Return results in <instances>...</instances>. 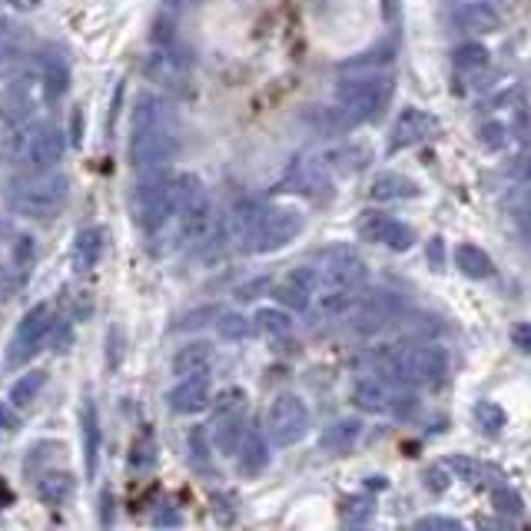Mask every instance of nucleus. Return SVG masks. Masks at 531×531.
Returning a JSON list of instances; mask_svg holds the SVG:
<instances>
[{"instance_id": "nucleus-1", "label": "nucleus", "mask_w": 531, "mask_h": 531, "mask_svg": "<svg viewBox=\"0 0 531 531\" xmlns=\"http://www.w3.org/2000/svg\"><path fill=\"white\" fill-rule=\"evenodd\" d=\"M176 153L173 107L160 93L143 90L130 113V163L137 173L163 170Z\"/></svg>"}, {"instance_id": "nucleus-2", "label": "nucleus", "mask_w": 531, "mask_h": 531, "mask_svg": "<svg viewBox=\"0 0 531 531\" xmlns=\"http://www.w3.org/2000/svg\"><path fill=\"white\" fill-rule=\"evenodd\" d=\"M395 80L382 70H369V74H352L336 87V107L329 110V127L332 130H352L362 123L376 120L382 107L392 97Z\"/></svg>"}, {"instance_id": "nucleus-3", "label": "nucleus", "mask_w": 531, "mask_h": 531, "mask_svg": "<svg viewBox=\"0 0 531 531\" xmlns=\"http://www.w3.org/2000/svg\"><path fill=\"white\" fill-rule=\"evenodd\" d=\"M379 369L395 385L409 389H435L449 376V352L435 342H405V346L385 349L379 356Z\"/></svg>"}, {"instance_id": "nucleus-4", "label": "nucleus", "mask_w": 531, "mask_h": 531, "mask_svg": "<svg viewBox=\"0 0 531 531\" xmlns=\"http://www.w3.org/2000/svg\"><path fill=\"white\" fill-rule=\"evenodd\" d=\"M475 137L485 150L505 153L522 150L528 143V107L522 90L498 93L495 100L485 103V113L475 127Z\"/></svg>"}, {"instance_id": "nucleus-5", "label": "nucleus", "mask_w": 531, "mask_h": 531, "mask_svg": "<svg viewBox=\"0 0 531 531\" xmlns=\"http://www.w3.org/2000/svg\"><path fill=\"white\" fill-rule=\"evenodd\" d=\"M67 196L70 180L64 173H27V180L14 183V190L7 193V210L27 220H50L67 206Z\"/></svg>"}, {"instance_id": "nucleus-6", "label": "nucleus", "mask_w": 531, "mask_h": 531, "mask_svg": "<svg viewBox=\"0 0 531 531\" xmlns=\"http://www.w3.org/2000/svg\"><path fill=\"white\" fill-rule=\"evenodd\" d=\"M64 160V133L54 123H27L10 143V163L24 173H44Z\"/></svg>"}, {"instance_id": "nucleus-7", "label": "nucleus", "mask_w": 531, "mask_h": 531, "mask_svg": "<svg viewBox=\"0 0 531 531\" xmlns=\"http://www.w3.org/2000/svg\"><path fill=\"white\" fill-rule=\"evenodd\" d=\"M143 74L166 90H186V83H190L193 60L186 50H180V44H176V37L166 30V24H156L153 50H150V57L143 60Z\"/></svg>"}, {"instance_id": "nucleus-8", "label": "nucleus", "mask_w": 531, "mask_h": 531, "mask_svg": "<svg viewBox=\"0 0 531 531\" xmlns=\"http://www.w3.org/2000/svg\"><path fill=\"white\" fill-rule=\"evenodd\" d=\"M303 233V213L299 210H289V206H273V210H263L256 216L253 229H249V236L243 239V253H276V249L289 246L293 239Z\"/></svg>"}, {"instance_id": "nucleus-9", "label": "nucleus", "mask_w": 531, "mask_h": 531, "mask_svg": "<svg viewBox=\"0 0 531 531\" xmlns=\"http://www.w3.org/2000/svg\"><path fill=\"white\" fill-rule=\"evenodd\" d=\"M306 432H309L306 402L293 392L276 395L273 405H269V412H266V435L269 439H273L276 445H283V449H289V445L303 442Z\"/></svg>"}, {"instance_id": "nucleus-10", "label": "nucleus", "mask_w": 531, "mask_h": 531, "mask_svg": "<svg viewBox=\"0 0 531 531\" xmlns=\"http://www.w3.org/2000/svg\"><path fill=\"white\" fill-rule=\"evenodd\" d=\"M352 405L369 415H395V419H405V415L415 412L412 395L395 392L392 385L379 376H362L352 382Z\"/></svg>"}, {"instance_id": "nucleus-11", "label": "nucleus", "mask_w": 531, "mask_h": 531, "mask_svg": "<svg viewBox=\"0 0 531 531\" xmlns=\"http://www.w3.org/2000/svg\"><path fill=\"white\" fill-rule=\"evenodd\" d=\"M316 276L322 286L339 289H362L369 279V266L352 246H329L316 259Z\"/></svg>"}, {"instance_id": "nucleus-12", "label": "nucleus", "mask_w": 531, "mask_h": 531, "mask_svg": "<svg viewBox=\"0 0 531 531\" xmlns=\"http://www.w3.org/2000/svg\"><path fill=\"white\" fill-rule=\"evenodd\" d=\"M50 329H54V319H50V309L47 306H34L24 312V319L17 322L14 336L7 342V366L17 369L30 362L40 352V346L50 339Z\"/></svg>"}, {"instance_id": "nucleus-13", "label": "nucleus", "mask_w": 531, "mask_h": 531, "mask_svg": "<svg viewBox=\"0 0 531 531\" xmlns=\"http://www.w3.org/2000/svg\"><path fill=\"white\" fill-rule=\"evenodd\" d=\"M359 236L366 239V243L392 249V253H409L415 243L412 226H405L402 220H395V216L379 213V210H366L359 216Z\"/></svg>"}, {"instance_id": "nucleus-14", "label": "nucleus", "mask_w": 531, "mask_h": 531, "mask_svg": "<svg viewBox=\"0 0 531 531\" xmlns=\"http://www.w3.org/2000/svg\"><path fill=\"white\" fill-rule=\"evenodd\" d=\"M216 229V216H213V203L210 196L200 193L196 200H190L176 213V243L183 249H200L206 246V239L213 236Z\"/></svg>"}, {"instance_id": "nucleus-15", "label": "nucleus", "mask_w": 531, "mask_h": 531, "mask_svg": "<svg viewBox=\"0 0 531 531\" xmlns=\"http://www.w3.org/2000/svg\"><path fill=\"white\" fill-rule=\"evenodd\" d=\"M435 133H439V117H435V113L419 110V107H405L389 130V153L409 150L415 143L435 137Z\"/></svg>"}, {"instance_id": "nucleus-16", "label": "nucleus", "mask_w": 531, "mask_h": 531, "mask_svg": "<svg viewBox=\"0 0 531 531\" xmlns=\"http://www.w3.org/2000/svg\"><path fill=\"white\" fill-rule=\"evenodd\" d=\"M449 24L465 30V34H498L502 30V14L498 4H485V0H462V4H445Z\"/></svg>"}, {"instance_id": "nucleus-17", "label": "nucleus", "mask_w": 531, "mask_h": 531, "mask_svg": "<svg viewBox=\"0 0 531 531\" xmlns=\"http://www.w3.org/2000/svg\"><path fill=\"white\" fill-rule=\"evenodd\" d=\"M210 402H213L210 372H203V376H186V379L176 382L170 392H166V405H170L173 415H196V412H203Z\"/></svg>"}, {"instance_id": "nucleus-18", "label": "nucleus", "mask_w": 531, "mask_h": 531, "mask_svg": "<svg viewBox=\"0 0 531 531\" xmlns=\"http://www.w3.org/2000/svg\"><path fill=\"white\" fill-rule=\"evenodd\" d=\"M316 286H319L316 269L299 266V269H293V273H286V279L276 286L273 296L279 299V306H286L293 312H306L309 303H312V293H316Z\"/></svg>"}, {"instance_id": "nucleus-19", "label": "nucleus", "mask_w": 531, "mask_h": 531, "mask_svg": "<svg viewBox=\"0 0 531 531\" xmlns=\"http://www.w3.org/2000/svg\"><path fill=\"white\" fill-rule=\"evenodd\" d=\"M359 306V289H339V286H322L319 293H312V316L322 322L332 319H346L349 312H356Z\"/></svg>"}, {"instance_id": "nucleus-20", "label": "nucleus", "mask_w": 531, "mask_h": 531, "mask_svg": "<svg viewBox=\"0 0 531 531\" xmlns=\"http://www.w3.org/2000/svg\"><path fill=\"white\" fill-rule=\"evenodd\" d=\"M213 346L206 339H193L186 342V346L176 349L173 356V376L176 379H186V376H203V372H210L213 366Z\"/></svg>"}, {"instance_id": "nucleus-21", "label": "nucleus", "mask_w": 531, "mask_h": 531, "mask_svg": "<svg viewBox=\"0 0 531 531\" xmlns=\"http://www.w3.org/2000/svg\"><path fill=\"white\" fill-rule=\"evenodd\" d=\"M236 462H239V472L249 475V478H256L259 472H266V465H269V442H266V435L259 432V429H246L243 432V442H239V449H236Z\"/></svg>"}, {"instance_id": "nucleus-22", "label": "nucleus", "mask_w": 531, "mask_h": 531, "mask_svg": "<svg viewBox=\"0 0 531 531\" xmlns=\"http://www.w3.org/2000/svg\"><path fill=\"white\" fill-rule=\"evenodd\" d=\"M369 196H372L376 203L415 200V196H419V183L409 180V176H402V173H379V176H372Z\"/></svg>"}, {"instance_id": "nucleus-23", "label": "nucleus", "mask_w": 531, "mask_h": 531, "mask_svg": "<svg viewBox=\"0 0 531 531\" xmlns=\"http://www.w3.org/2000/svg\"><path fill=\"white\" fill-rule=\"evenodd\" d=\"M40 93H44V100L47 103H57L64 93L70 90V67H67V60L64 57H44L40 60Z\"/></svg>"}, {"instance_id": "nucleus-24", "label": "nucleus", "mask_w": 531, "mask_h": 531, "mask_svg": "<svg viewBox=\"0 0 531 531\" xmlns=\"http://www.w3.org/2000/svg\"><path fill=\"white\" fill-rule=\"evenodd\" d=\"M103 256V233L97 226L80 229L74 236V249H70V263H74L77 273H90L93 266L100 263Z\"/></svg>"}, {"instance_id": "nucleus-25", "label": "nucleus", "mask_w": 531, "mask_h": 531, "mask_svg": "<svg viewBox=\"0 0 531 531\" xmlns=\"http://www.w3.org/2000/svg\"><path fill=\"white\" fill-rule=\"evenodd\" d=\"M80 429H83V458H87V478H97V458H100V415L97 405L83 399L80 409Z\"/></svg>"}, {"instance_id": "nucleus-26", "label": "nucleus", "mask_w": 531, "mask_h": 531, "mask_svg": "<svg viewBox=\"0 0 531 531\" xmlns=\"http://www.w3.org/2000/svg\"><path fill=\"white\" fill-rule=\"evenodd\" d=\"M455 266H458V273L468 276V279H492L495 276V263H492V256L485 253L482 246H475V243H462V246H455Z\"/></svg>"}, {"instance_id": "nucleus-27", "label": "nucleus", "mask_w": 531, "mask_h": 531, "mask_svg": "<svg viewBox=\"0 0 531 531\" xmlns=\"http://www.w3.org/2000/svg\"><path fill=\"white\" fill-rule=\"evenodd\" d=\"M359 435H362V422L359 419H339V422H332L326 432H322L319 449L332 452V455H342V452H349L352 445L359 442Z\"/></svg>"}, {"instance_id": "nucleus-28", "label": "nucleus", "mask_w": 531, "mask_h": 531, "mask_svg": "<svg viewBox=\"0 0 531 531\" xmlns=\"http://www.w3.org/2000/svg\"><path fill=\"white\" fill-rule=\"evenodd\" d=\"M30 77H24V80H14L7 87V93H4V120L7 123H24V120H30V113H34V97H30Z\"/></svg>"}, {"instance_id": "nucleus-29", "label": "nucleus", "mask_w": 531, "mask_h": 531, "mask_svg": "<svg viewBox=\"0 0 531 531\" xmlns=\"http://www.w3.org/2000/svg\"><path fill=\"white\" fill-rule=\"evenodd\" d=\"M74 488H77L74 475H67V472H44L37 478V498L54 508L67 505L70 495H74Z\"/></svg>"}, {"instance_id": "nucleus-30", "label": "nucleus", "mask_w": 531, "mask_h": 531, "mask_svg": "<svg viewBox=\"0 0 531 531\" xmlns=\"http://www.w3.org/2000/svg\"><path fill=\"white\" fill-rule=\"evenodd\" d=\"M30 44L27 30L10 17H0V67L14 64L17 57H24V50Z\"/></svg>"}, {"instance_id": "nucleus-31", "label": "nucleus", "mask_w": 531, "mask_h": 531, "mask_svg": "<svg viewBox=\"0 0 531 531\" xmlns=\"http://www.w3.org/2000/svg\"><path fill=\"white\" fill-rule=\"evenodd\" d=\"M253 326L263 332L269 339H286L289 332H293V319H289L286 309H273V306H263L253 316Z\"/></svg>"}, {"instance_id": "nucleus-32", "label": "nucleus", "mask_w": 531, "mask_h": 531, "mask_svg": "<svg viewBox=\"0 0 531 531\" xmlns=\"http://www.w3.org/2000/svg\"><path fill=\"white\" fill-rule=\"evenodd\" d=\"M369 163V150L362 147H339L326 153V170H339V173H356Z\"/></svg>"}, {"instance_id": "nucleus-33", "label": "nucleus", "mask_w": 531, "mask_h": 531, "mask_svg": "<svg viewBox=\"0 0 531 531\" xmlns=\"http://www.w3.org/2000/svg\"><path fill=\"white\" fill-rule=\"evenodd\" d=\"M243 432H246V419H243V415H229V419L216 422V445H220V452L236 455L239 442H243Z\"/></svg>"}, {"instance_id": "nucleus-34", "label": "nucleus", "mask_w": 531, "mask_h": 531, "mask_svg": "<svg viewBox=\"0 0 531 531\" xmlns=\"http://www.w3.org/2000/svg\"><path fill=\"white\" fill-rule=\"evenodd\" d=\"M47 385V372H24L14 385H10V405H30Z\"/></svg>"}, {"instance_id": "nucleus-35", "label": "nucleus", "mask_w": 531, "mask_h": 531, "mask_svg": "<svg viewBox=\"0 0 531 531\" xmlns=\"http://www.w3.org/2000/svg\"><path fill=\"white\" fill-rule=\"evenodd\" d=\"M445 472H452L458 482H468V485H478L485 478L482 462H475L472 455H462V452L445 458Z\"/></svg>"}, {"instance_id": "nucleus-36", "label": "nucleus", "mask_w": 531, "mask_h": 531, "mask_svg": "<svg viewBox=\"0 0 531 531\" xmlns=\"http://www.w3.org/2000/svg\"><path fill=\"white\" fill-rule=\"evenodd\" d=\"M216 332H220V339L226 342H239L253 332V322H249L243 312H220V316H216Z\"/></svg>"}, {"instance_id": "nucleus-37", "label": "nucleus", "mask_w": 531, "mask_h": 531, "mask_svg": "<svg viewBox=\"0 0 531 531\" xmlns=\"http://www.w3.org/2000/svg\"><path fill=\"white\" fill-rule=\"evenodd\" d=\"M452 64L455 70H465V74H475V70L488 67V50L482 44H462L452 50Z\"/></svg>"}, {"instance_id": "nucleus-38", "label": "nucleus", "mask_w": 531, "mask_h": 531, "mask_svg": "<svg viewBox=\"0 0 531 531\" xmlns=\"http://www.w3.org/2000/svg\"><path fill=\"white\" fill-rule=\"evenodd\" d=\"M213 405V419L220 422V419H229V415H243L246 412V392L243 389H226L216 395V402Z\"/></svg>"}, {"instance_id": "nucleus-39", "label": "nucleus", "mask_w": 531, "mask_h": 531, "mask_svg": "<svg viewBox=\"0 0 531 531\" xmlns=\"http://www.w3.org/2000/svg\"><path fill=\"white\" fill-rule=\"evenodd\" d=\"M475 422L482 425L485 432H498V429H505V409L498 402H488V399H482V402H475Z\"/></svg>"}, {"instance_id": "nucleus-40", "label": "nucleus", "mask_w": 531, "mask_h": 531, "mask_svg": "<svg viewBox=\"0 0 531 531\" xmlns=\"http://www.w3.org/2000/svg\"><path fill=\"white\" fill-rule=\"evenodd\" d=\"M492 505H495V512H502V515H522L525 512L522 495H518L515 488H505V485L492 492Z\"/></svg>"}, {"instance_id": "nucleus-41", "label": "nucleus", "mask_w": 531, "mask_h": 531, "mask_svg": "<svg viewBox=\"0 0 531 531\" xmlns=\"http://www.w3.org/2000/svg\"><path fill=\"white\" fill-rule=\"evenodd\" d=\"M372 518V502L369 498H349L346 508H342V522L346 525H366Z\"/></svg>"}, {"instance_id": "nucleus-42", "label": "nucleus", "mask_w": 531, "mask_h": 531, "mask_svg": "<svg viewBox=\"0 0 531 531\" xmlns=\"http://www.w3.org/2000/svg\"><path fill=\"white\" fill-rule=\"evenodd\" d=\"M190 452H193V462H196V468H200V472L213 465L210 442H206V429H193L190 432Z\"/></svg>"}, {"instance_id": "nucleus-43", "label": "nucleus", "mask_w": 531, "mask_h": 531, "mask_svg": "<svg viewBox=\"0 0 531 531\" xmlns=\"http://www.w3.org/2000/svg\"><path fill=\"white\" fill-rule=\"evenodd\" d=\"M210 505H213V515H216V522H220V525H233L236 522V505H233V498H229V495L213 492Z\"/></svg>"}, {"instance_id": "nucleus-44", "label": "nucleus", "mask_w": 531, "mask_h": 531, "mask_svg": "<svg viewBox=\"0 0 531 531\" xmlns=\"http://www.w3.org/2000/svg\"><path fill=\"white\" fill-rule=\"evenodd\" d=\"M156 458V442H153V435L147 432V435H140L137 442H133V452H130V462L137 465V468H143V465H150Z\"/></svg>"}, {"instance_id": "nucleus-45", "label": "nucleus", "mask_w": 531, "mask_h": 531, "mask_svg": "<svg viewBox=\"0 0 531 531\" xmlns=\"http://www.w3.org/2000/svg\"><path fill=\"white\" fill-rule=\"evenodd\" d=\"M462 522L449 515H422L419 522H415V531H458Z\"/></svg>"}, {"instance_id": "nucleus-46", "label": "nucleus", "mask_w": 531, "mask_h": 531, "mask_svg": "<svg viewBox=\"0 0 531 531\" xmlns=\"http://www.w3.org/2000/svg\"><path fill=\"white\" fill-rule=\"evenodd\" d=\"M180 522L183 518H180V508L176 505H163L160 515L153 518V525H160V528H180Z\"/></svg>"}, {"instance_id": "nucleus-47", "label": "nucleus", "mask_w": 531, "mask_h": 531, "mask_svg": "<svg viewBox=\"0 0 531 531\" xmlns=\"http://www.w3.org/2000/svg\"><path fill=\"white\" fill-rule=\"evenodd\" d=\"M216 316H220V309H216V306H206V309L190 312V316H186L180 326H183V329H193V326H203V319H216Z\"/></svg>"}, {"instance_id": "nucleus-48", "label": "nucleus", "mask_w": 531, "mask_h": 531, "mask_svg": "<svg viewBox=\"0 0 531 531\" xmlns=\"http://www.w3.org/2000/svg\"><path fill=\"white\" fill-rule=\"evenodd\" d=\"M512 342H515V349L531 352V322H518L512 329Z\"/></svg>"}, {"instance_id": "nucleus-49", "label": "nucleus", "mask_w": 531, "mask_h": 531, "mask_svg": "<svg viewBox=\"0 0 531 531\" xmlns=\"http://www.w3.org/2000/svg\"><path fill=\"white\" fill-rule=\"evenodd\" d=\"M512 180L531 186V156H525V160H515V166H512Z\"/></svg>"}, {"instance_id": "nucleus-50", "label": "nucleus", "mask_w": 531, "mask_h": 531, "mask_svg": "<svg viewBox=\"0 0 531 531\" xmlns=\"http://www.w3.org/2000/svg\"><path fill=\"white\" fill-rule=\"evenodd\" d=\"M425 485H432V492H445V475H442V468H429V472H425Z\"/></svg>"}, {"instance_id": "nucleus-51", "label": "nucleus", "mask_w": 531, "mask_h": 531, "mask_svg": "<svg viewBox=\"0 0 531 531\" xmlns=\"http://www.w3.org/2000/svg\"><path fill=\"white\" fill-rule=\"evenodd\" d=\"M263 289H266V279H253V283L239 289V299H256V293H263Z\"/></svg>"}, {"instance_id": "nucleus-52", "label": "nucleus", "mask_w": 531, "mask_h": 531, "mask_svg": "<svg viewBox=\"0 0 531 531\" xmlns=\"http://www.w3.org/2000/svg\"><path fill=\"white\" fill-rule=\"evenodd\" d=\"M17 425V419H14V412L7 409L4 402H0V432H10Z\"/></svg>"}, {"instance_id": "nucleus-53", "label": "nucleus", "mask_w": 531, "mask_h": 531, "mask_svg": "<svg viewBox=\"0 0 531 531\" xmlns=\"http://www.w3.org/2000/svg\"><path fill=\"white\" fill-rule=\"evenodd\" d=\"M429 259H432L435 269H442V239L439 236H435L432 243H429Z\"/></svg>"}, {"instance_id": "nucleus-54", "label": "nucleus", "mask_w": 531, "mask_h": 531, "mask_svg": "<svg viewBox=\"0 0 531 531\" xmlns=\"http://www.w3.org/2000/svg\"><path fill=\"white\" fill-rule=\"evenodd\" d=\"M100 525H113V515H110V492H103V518Z\"/></svg>"}, {"instance_id": "nucleus-55", "label": "nucleus", "mask_w": 531, "mask_h": 531, "mask_svg": "<svg viewBox=\"0 0 531 531\" xmlns=\"http://www.w3.org/2000/svg\"><path fill=\"white\" fill-rule=\"evenodd\" d=\"M10 7H17V10H37L40 7V0H7Z\"/></svg>"}, {"instance_id": "nucleus-56", "label": "nucleus", "mask_w": 531, "mask_h": 531, "mask_svg": "<svg viewBox=\"0 0 531 531\" xmlns=\"http://www.w3.org/2000/svg\"><path fill=\"white\" fill-rule=\"evenodd\" d=\"M166 4H170V7H180V10H186V7H196V4H200V0H166Z\"/></svg>"}, {"instance_id": "nucleus-57", "label": "nucleus", "mask_w": 531, "mask_h": 531, "mask_svg": "<svg viewBox=\"0 0 531 531\" xmlns=\"http://www.w3.org/2000/svg\"><path fill=\"white\" fill-rule=\"evenodd\" d=\"M445 4H462V0H445ZM485 4H502V0H485Z\"/></svg>"}]
</instances>
